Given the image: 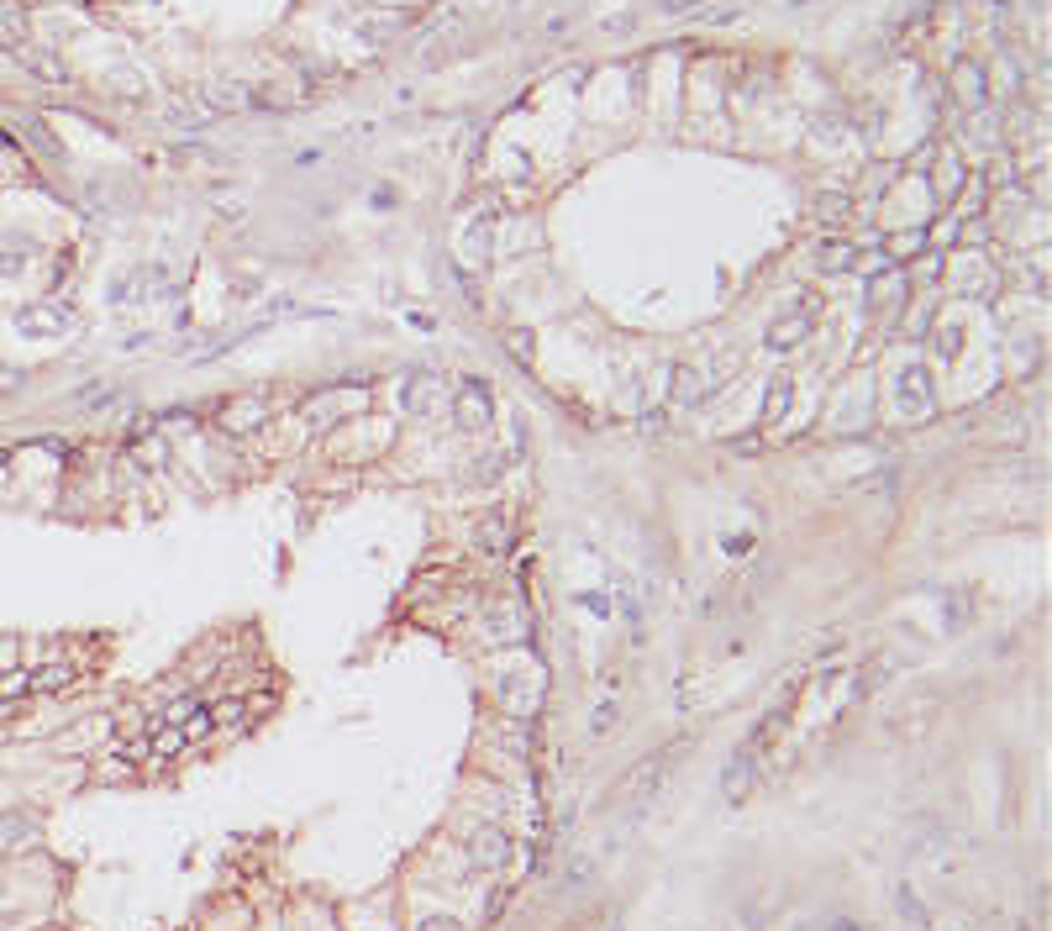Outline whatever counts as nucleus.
Masks as SVG:
<instances>
[{
    "mask_svg": "<svg viewBox=\"0 0 1052 931\" xmlns=\"http://www.w3.org/2000/svg\"><path fill=\"white\" fill-rule=\"evenodd\" d=\"M690 748V737L679 742V748H658L653 758H642L627 779H621V790H615V800H632V811H642L648 800H653L658 790H663V779H669V769H674V758Z\"/></svg>",
    "mask_w": 1052,
    "mask_h": 931,
    "instance_id": "nucleus-1",
    "label": "nucleus"
},
{
    "mask_svg": "<svg viewBox=\"0 0 1052 931\" xmlns=\"http://www.w3.org/2000/svg\"><path fill=\"white\" fill-rule=\"evenodd\" d=\"M74 327V311L69 306H53V300H42V306H21L17 311V332L21 338H63Z\"/></svg>",
    "mask_w": 1052,
    "mask_h": 931,
    "instance_id": "nucleus-2",
    "label": "nucleus"
},
{
    "mask_svg": "<svg viewBox=\"0 0 1052 931\" xmlns=\"http://www.w3.org/2000/svg\"><path fill=\"white\" fill-rule=\"evenodd\" d=\"M511 542H517V515L505 511V505H495V511L479 515V527H474V548H479V553L500 558V553H511Z\"/></svg>",
    "mask_w": 1052,
    "mask_h": 931,
    "instance_id": "nucleus-3",
    "label": "nucleus"
},
{
    "mask_svg": "<svg viewBox=\"0 0 1052 931\" xmlns=\"http://www.w3.org/2000/svg\"><path fill=\"white\" fill-rule=\"evenodd\" d=\"M458 421H463V432H490V427H495V406H490L484 379H463V390H458Z\"/></svg>",
    "mask_w": 1052,
    "mask_h": 931,
    "instance_id": "nucleus-4",
    "label": "nucleus"
},
{
    "mask_svg": "<svg viewBox=\"0 0 1052 931\" xmlns=\"http://www.w3.org/2000/svg\"><path fill=\"white\" fill-rule=\"evenodd\" d=\"M753 753L758 748H737L732 753V763H727V773H721V794H727V805H742L748 794H753V784H758V763H753Z\"/></svg>",
    "mask_w": 1052,
    "mask_h": 931,
    "instance_id": "nucleus-5",
    "label": "nucleus"
},
{
    "mask_svg": "<svg viewBox=\"0 0 1052 931\" xmlns=\"http://www.w3.org/2000/svg\"><path fill=\"white\" fill-rule=\"evenodd\" d=\"M905 296H911V284H905V274H900V269L869 279V311H874V317L894 321V317H900V306H905Z\"/></svg>",
    "mask_w": 1052,
    "mask_h": 931,
    "instance_id": "nucleus-6",
    "label": "nucleus"
},
{
    "mask_svg": "<svg viewBox=\"0 0 1052 931\" xmlns=\"http://www.w3.org/2000/svg\"><path fill=\"white\" fill-rule=\"evenodd\" d=\"M894 406H900L905 417H926V411H932V374H926V369H905L900 384H894Z\"/></svg>",
    "mask_w": 1052,
    "mask_h": 931,
    "instance_id": "nucleus-7",
    "label": "nucleus"
},
{
    "mask_svg": "<svg viewBox=\"0 0 1052 931\" xmlns=\"http://www.w3.org/2000/svg\"><path fill=\"white\" fill-rule=\"evenodd\" d=\"M505 858H511V837L500 832V827H479L469 837V863L474 869H505Z\"/></svg>",
    "mask_w": 1052,
    "mask_h": 931,
    "instance_id": "nucleus-8",
    "label": "nucleus"
},
{
    "mask_svg": "<svg viewBox=\"0 0 1052 931\" xmlns=\"http://www.w3.org/2000/svg\"><path fill=\"white\" fill-rule=\"evenodd\" d=\"M953 96L969 106V111H984V100H990V84H984V63L963 59L953 69Z\"/></svg>",
    "mask_w": 1052,
    "mask_h": 931,
    "instance_id": "nucleus-9",
    "label": "nucleus"
},
{
    "mask_svg": "<svg viewBox=\"0 0 1052 931\" xmlns=\"http://www.w3.org/2000/svg\"><path fill=\"white\" fill-rule=\"evenodd\" d=\"M32 842H38V821H32V815L27 811L0 815V858H6V852H27Z\"/></svg>",
    "mask_w": 1052,
    "mask_h": 931,
    "instance_id": "nucleus-10",
    "label": "nucleus"
},
{
    "mask_svg": "<svg viewBox=\"0 0 1052 931\" xmlns=\"http://www.w3.org/2000/svg\"><path fill=\"white\" fill-rule=\"evenodd\" d=\"M269 421V406L263 400H232V406H221V432H253V427H263Z\"/></svg>",
    "mask_w": 1052,
    "mask_h": 931,
    "instance_id": "nucleus-11",
    "label": "nucleus"
},
{
    "mask_svg": "<svg viewBox=\"0 0 1052 931\" xmlns=\"http://www.w3.org/2000/svg\"><path fill=\"white\" fill-rule=\"evenodd\" d=\"M790 400H794V379L790 374H774L769 379V396H763V427H779L784 421V411H790Z\"/></svg>",
    "mask_w": 1052,
    "mask_h": 931,
    "instance_id": "nucleus-12",
    "label": "nucleus"
},
{
    "mask_svg": "<svg viewBox=\"0 0 1052 931\" xmlns=\"http://www.w3.org/2000/svg\"><path fill=\"white\" fill-rule=\"evenodd\" d=\"M805 338H811V317H779L774 327H769V348H779V353L800 348Z\"/></svg>",
    "mask_w": 1052,
    "mask_h": 931,
    "instance_id": "nucleus-13",
    "label": "nucleus"
},
{
    "mask_svg": "<svg viewBox=\"0 0 1052 931\" xmlns=\"http://www.w3.org/2000/svg\"><path fill=\"white\" fill-rule=\"evenodd\" d=\"M0 42L21 48L27 42V6L21 0H0Z\"/></svg>",
    "mask_w": 1052,
    "mask_h": 931,
    "instance_id": "nucleus-14",
    "label": "nucleus"
},
{
    "mask_svg": "<svg viewBox=\"0 0 1052 931\" xmlns=\"http://www.w3.org/2000/svg\"><path fill=\"white\" fill-rule=\"evenodd\" d=\"M674 400L679 406H700L705 400V374H700L695 363H679L674 369Z\"/></svg>",
    "mask_w": 1052,
    "mask_h": 931,
    "instance_id": "nucleus-15",
    "label": "nucleus"
},
{
    "mask_svg": "<svg viewBox=\"0 0 1052 931\" xmlns=\"http://www.w3.org/2000/svg\"><path fill=\"white\" fill-rule=\"evenodd\" d=\"M74 663H48V669H38L32 674V690L38 694H63V690H74Z\"/></svg>",
    "mask_w": 1052,
    "mask_h": 931,
    "instance_id": "nucleus-16",
    "label": "nucleus"
},
{
    "mask_svg": "<svg viewBox=\"0 0 1052 931\" xmlns=\"http://www.w3.org/2000/svg\"><path fill=\"white\" fill-rule=\"evenodd\" d=\"M815 263H821V274H848V269H853V263H858V248H853V242H848V238H842V242H826V248H821V258H815Z\"/></svg>",
    "mask_w": 1052,
    "mask_h": 931,
    "instance_id": "nucleus-17",
    "label": "nucleus"
},
{
    "mask_svg": "<svg viewBox=\"0 0 1052 931\" xmlns=\"http://www.w3.org/2000/svg\"><path fill=\"white\" fill-rule=\"evenodd\" d=\"M958 184H963V163H958V153L948 148V153H942V163H936V196H942V200H953V196H958Z\"/></svg>",
    "mask_w": 1052,
    "mask_h": 931,
    "instance_id": "nucleus-18",
    "label": "nucleus"
},
{
    "mask_svg": "<svg viewBox=\"0 0 1052 931\" xmlns=\"http://www.w3.org/2000/svg\"><path fill=\"white\" fill-rule=\"evenodd\" d=\"M21 694H32V674L27 669H0V705H11Z\"/></svg>",
    "mask_w": 1052,
    "mask_h": 931,
    "instance_id": "nucleus-19",
    "label": "nucleus"
},
{
    "mask_svg": "<svg viewBox=\"0 0 1052 931\" xmlns=\"http://www.w3.org/2000/svg\"><path fill=\"white\" fill-rule=\"evenodd\" d=\"M921 248H926V232H900V238L884 242V258H890V263H905V258L921 253Z\"/></svg>",
    "mask_w": 1052,
    "mask_h": 931,
    "instance_id": "nucleus-20",
    "label": "nucleus"
},
{
    "mask_svg": "<svg viewBox=\"0 0 1052 931\" xmlns=\"http://www.w3.org/2000/svg\"><path fill=\"white\" fill-rule=\"evenodd\" d=\"M505 348H511V358H517L521 369H537V348H532V332H521V327H511V332H505Z\"/></svg>",
    "mask_w": 1052,
    "mask_h": 931,
    "instance_id": "nucleus-21",
    "label": "nucleus"
},
{
    "mask_svg": "<svg viewBox=\"0 0 1052 931\" xmlns=\"http://www.w3.org/2000/svg\"><path fill=\"white\" fill-rule=\"evenodd\" d=\"M242 721H248V700H221L211 711V727H227V732H238Z\"/></svg>",
    "mask_w": 1052,
    "mask_h": 931,
    "instance_id": "nucleus-22",
    "label": "nucleus"
},
{
    "mask_svg": "<svg viewBox=\"0 0 1052 931\" xmlns=\"http://www.w3.org/2000/svg\"><path fill=\"white\" fill-rule=\"evenodd\" d=\"M179 748H184V732H179V727H159L153 742H148V758H174Z\"/></svg>",
    "mask_w": 1052,
    "mask_h": 931,
    "instance_id": "nucleus-23",
    "label": "nucleus"
},
{
    "mask_svg": "<svg viewBox=\"0 0 1052 931\" xmlns=\"http://www.w3.org/2000/svg\"><path fill=\"white\" fill-rule=\"evenodd\" d=\"M815 217L821 221H848L853 217V200L848 196H815Z\"/></svg>",
    "mask_w": 1052,
    "mask_h": 931,
    "instance_id": "nucleus-24",
    "label": "nucleus"
},
{
    "mask_svg": "<svg viewBox=\"0 0 1052 931\" xmlns=\"http://www.w3.org/2000/svg\"><path fill=\"white\" fill-rule=\"evenodd\" d=\"M179 732H184V742H200V737L211 732V711H206V705H200V711H190V715H184V727H179Z\"/></svg>",
    "mask_w": 1052,
    "mask_h": 931,
    "instance_id": "nucleus-25",
    "label": "nucleus"
},
{
    "mask_svg": "<svg viewBox=\"0 0 1052 931\" xmlns=\"http://www.w3.org/2000/svg\"><path fill=\"white\" fill-rule=\"evenodd\" d=\"M936 353H942V358H958V327H942V338H936Z\"/></svg>",
    "mask_w": 1052,
    "mask_h": 931,
    "instance_id": "nucleus-26",
    "label": "nucleus"
},
{
    "mask_svg": "<svg viewBox=\"0 0 1052 931\" xmlns=\"http://www.w3.org/2000/svg\"><path fill=\"white\" fill-rule=\"evenodd\" d=\"M417 931H463V927H458L453 915H432V921H421Z\"/></svg>",
    "mask_w": 1052,
    "mask_h": 931,
    "instance_id": "nucleus-27",
    "label": "nucleus"
},
{
    "mask_svg": "<svg viewBox=\"0 0 1052 931\" xmlns=\"http://www.w3.org/2000/svg\"><path fill=\"white\" fill-rule=\"evenodd\" d=\"M663 421H669V411H648V417H642V432H663Z\"/></svg>",
    "mask_w": 1052,
    "mask_h": 931,
    "instance_id": "nucleus-28",
    "label": "nucleus"
}]
</instances>
